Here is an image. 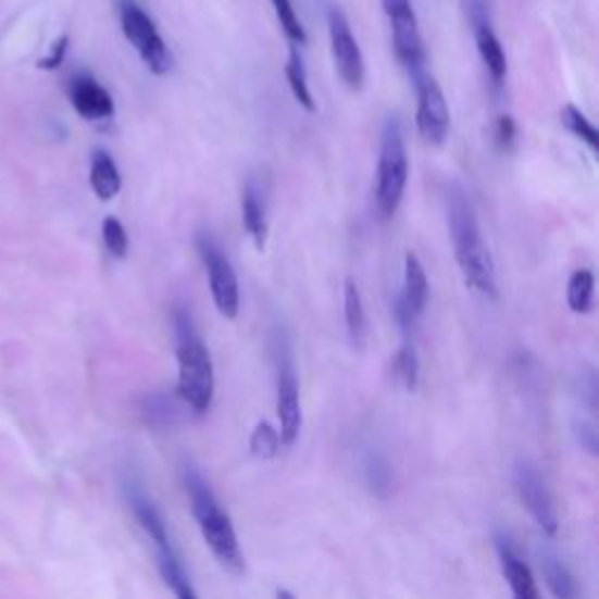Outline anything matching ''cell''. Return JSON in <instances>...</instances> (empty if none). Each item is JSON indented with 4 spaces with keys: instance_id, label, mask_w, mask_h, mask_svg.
I'll return each instance as SVG.
<instances>
[{
    "instance_id": "6da1fadb",
    "label": "cell",
    "mask_w": 599,
    "mask_h": 599,
    "mask_svg": "<svg viewBox=\"0 0 599 599\" xmlns=\"http://www.w3.org/2000/svg\"><path fill=\"white\" fill-rule=\"evenodd\" d=\"M448 225L457 263L464 272L466 284L487 298H497L495 258L481 233L478 213L473 209L471 197L459 186L448 190Z\"/></svg>"
},
{
    "instance_id": "7a4b0ae2",
    "label": "cell",
    "mask_w": 599,
    "mask_h": 599,
    "mask_svg": "<svg viewBox=\"0 0 599 599\" xmlns=\"http://www.w3.org/2000/svg\"><path fill=\"white\" fill-rule=\"evenodd\" d=\"M174 333H176V361H178V384L176 394L183 403L197 414L209 412L216 391V375L207 345L199 337L190 307H174Z\"/></svg>"
},
{
    "instance_id": "3957f363",
    "label": "cell",
    "mask_w": 599,
    "mask_h": 599,
    "mask_svg": "<svg viewBox=\"0 0 599 599\" xmlns=\"http://www.w3.org/2000/svg\"><path fill=\"white\" fill-rule=\"evenodd\" d=\"M183 485H186L188 499L192 515L202 532L209 550L213 558L221 562L223 570L229 574H241L244 572V556L239 548V539L233 520H229L227 511L221 506L219 497L213 495V489L207 485L195 466L183 469Z\"/></svg>"
},
{
    "instance_id": "277c9868",
    "label": "cell",
    "mask_w": 599,
    "mask_h": 599,
    "mask_svg": "<svg viewBox=\"0 0 599 599\" xmlns=\"http://www.w3.org/2000/svg\"><path fill=\"white\" fill-rule=\"evenodd\" d=\"M408 150L405 134L398 117L384 122L382 141H379V160H377V186H375V204L382 219H391L396 209L401 207L405 186H408Z\"/></svg>"
},
{
    "instance_id": "5b68a950",
    "label": "cell",
    "mask_w": 599,
    "mask_h": 599,
    "mask_svg": "<svg viewBox=\"0 0 599 599\" xmlns=\"http://www.w3.org/2000/svg\"><path fill=\"white\" fill-rule=\"evenodd\" d=\"M117 10L122 34H125L138 57L143 59L148 71L155 75H166L172 71V52H169L166 42L158 30V24L152 22L150 14L136 0H120Z\"/></svg>"
},
{
    "instance_id": "8992f818",
    "label": "cell",
    "mask_w": 599,
    "mask_h": 599,
    "mask_svg": "<svg viewBox=\"0 0 599 599\" xmlns=\"http://www.w3.org/2000/svg\"><path fill=\"white\" fill-rule=\"evenodd\" d=\"M195 246H197L199 258H202V263L207 267L211 296H213V302H216V307H219V312L225 319H237V314H239V279H237V272H235L233 263H229L227 255L221 251L219 241L213 239V235L207 233V229L197 233Z\"/></svg>"
},
{
    "instance_id": "52a82bcc",
    "label": "cell",
    "mask_w": 599,
    "mask_h": 599,
    "mask_svg": "<svg viewBox=\"0 0 599 599\" xmlns=\"http://www.w3.org/2000/svg\"><path fill=\"white\" fill-rule=\"evenodd\" d=\"M328 36H330V52L335 59V68L340 73L342 83L361 91L365 85V61L359 48V40L351 34L349 20L340 8H328Z\"/></svg>"
},
{
    "instance_id": "ba28073f",
    "label": "cell",
    "mask_w": 599,
    "mask_h": 599,
    "mask_svg": "<svg viewBox=\"0 0 599 599\" xmlns=\"http://www.w3.org/2000/svg\"><path fill=\"white\" fill-rule=\"evenodd\" d=\"M417 89V129L428 146H442L450 134V109L434 75L426 71L412 80Z\"/></svg>"
},
{
    "instance_id": "9c48e42d",
    "label": "cell",
    "mask_w": 599,
    "mask_h": 599,
    "mask_svg": "<svg viewBox=\"0 0 599 599\" xmlns=\"http://www.w3.org/2000/svg\"><path fill=\"white\" fill-rule=\"evenodd\" d=\"M513 485L522 506L536 520V525L544 529V534L556 536L560 529V517L556 501H552L550 489L546 487L544 478L529 462H517L513 466Z\"/></svg>"
},
{
    "instance_id": "30bf717a",
    "label": "cell",
    "mask_w": 599,
    "mask_h": 599,
    "mask_svg": "<svg viewBox=\"0 0 599 599\" xmlns=\"http://www.w3.org/2000/svg\"><path fill=\"white\" fill-rule=\"evenodd\" d=\"M276 414H279V436L284 445H294L302 428L300 412V384L296 365L290 361L288 349L279 351V371H276Z\"/></svg>"
},
{
    "instance_id": "8fae6325",
    "label": "cell",
    "mask_w": 599,
    "mask_h": 599,
    "mask_svg": "<svg viewBox=\"0 0 599 599\" xmlns=\"http://www.w3.org/2000/svg\"><path fill=\"white\" fill-rule=\"evenodd\" d=\"M428 304V279L420 263V258L412 251L405 253V272H403V290L394 300V316L396 324L401 326L405 335H410L417 326L420 316Z\"/></svg>"
},
{
    "instance_id": "7c38bea8",
    "label": "cell",
    "mask_w": 599,
    "mask_h": 599,
    "mask_svg": "<svg viewBox=\"0 0 599 599\" xmlns=\"http://www.w3.org/2000/svg\"><path fill=\"white\" fill-rule=\"evenodd\" d=\"M469 20L473 26L475 48H478V54L483 59L491 83L499 87L506 78V73H509V61H506L501 40L495 34V26H491L487 0H469Z\"/></svg>"
},
{
    "instance_id": "4fadbf2b",
    "label": "cell",
    "mask_w": 599,
    "mask_h": 599,
    "mask_svg": "<svg viewBox=\"0 0 599 599\" xmlns=\"http://www.w3.org/2000/svg\"><path fill=\"white\" fill-rule=\"evenodd\" d=\"M389 26H391L396 57L410 73V78L414 80L417 75L426 71L424 68L426 50H424V40L420 34V22H417V14H414V8H405L389 14Z\"/></svg>"
},
{
    "instance_id": "5bb4252c",
    "label": "cell",
    "mask_w": 599,
    "mask_h": 599,
    "mask_svg": "<svg viewBox=\"0 0 599 599\" xmlns=\"http://www.w3.org/2000/svg\"><path fill=\"white\" fill-rule=\"evenodd\" d=\"M122 487H125V497H127V503H129L136 522L148 534V539L155 544L158 552L172 550L174 544H172V539H169L166 522H164L162 513L158 511V506L152 503V499L146 495L143 485L136 478H127L125 483H122Z\"/></svg>"
},
{
    "instance_id": "9a60e30c",
    "label": "cell",
    "mask_w": 599,
    "mask_h": 599,
    "mask_svg": "<svg viewBox=\"0 0 599 599\" xmlns=\"http://www.w3.org/2000/svg\"><path fill=\"white\" fill-rule=\"evenodd\" d=\"M68 99L73 103L75 113L89 122L109 120L115 113V101L111 97V91L87 73L75 75V78L71 80Z\"/></svg>"
},
{
    "instance_id": "2e32d148",
    "label": "cell",
    "mask_w": 599,
    "mask_h": 599,
    "mask_svg": "<svg viewBox=\"0 0 599 599\" xmlns=\"http://www.w3.org/2000/svg\"><path fill=\"white\" fill-rule=\"evenodd\" d=\"M495 548H497V556H499L501 572H503L506 581H509V586H511V592L517 599H536V597H539V588H536L534 574L527 566V562L517 556V550H515V546H513V541L509 539V536L497 532L495 534Z\"/></svg>"
},
{
    "instance_id": "e0dca14e",
    "label": "cell",
    "mask_w": 599,
    "mask_h": 599,
    "mask_svg": "<svg viewBox=\"0 0 599 599\" xmlns=\"http://www.w3.org/2000/svg\"><path fill=\"white\" fill-rule=\"evenodd\" d=\"M241 221L244 229L253 239L255 249L263 251L267 241V197L258 178H249L241 195Z\"/></svg>"
},
{
    "instance_id": "ac0fdd59",
    "label": "cell",
    "mask_w": 599,
    "mask_h": 599,
    "mask_svg": "<svg viewBox=\"0 0 599 599\" xmlns=\"http://www.w3.org/2000/svg\"><path fill=\"white\" fill-rule=\"evenodd\" d=\"M89 186L101 202H111L122 188V176L117 172V164L105 150H95V155H91Z\"/></svg>"
},
{
    "instance_id": "d6986e66",
    "label": "cell",
    "mask_w": 599,
    "mask_h": 599,
    "mask_svg": "<svg viewBox=\"0 0 599 599\" xmlns=\"http://www.w3.org/2000/svg\"><path fill=\"white\" fill-rule=\"evenodd\" d=\"M539 562H541V572L550 595H556L560 599H574L578 595V586L570 572V566L558 558L556 550L544 548L539 552Z\"/></svg>"
},
{
    "instance_id": "ffe728a7",
    "label": "cell",
    "mask_w": 599,
    "mask_h": 599,
    "mask_svg": "<svg viewBox=\"0 0 599 599\" xmlns=\"http://www.w3.org/2000/svg\"><path fill=\"white\" fill-rule=\"evenodd\" d=\"M345 324L351 337V345L361 349L367 337V314L361 298V288L354 279L345 282Z\"/></svg>"
},
{
    "instance_id": "44dd1931",
    "label": "cell",
    "mask_w": 599,
    "mask_h": 599,
    "mask_svg": "<svg viewBox=\"0 0 599 599\" xmlns=\"http://www.w3.org/2000/svg\"><path fill=\"white\" fill-rule=\"evenodd\" d=\"M158 566H160V574H162L164 583L169 588H172V592L176 597H180V599H195L197 597L192 583H190V576L186 572V564H183L176 548L158 552Z\"/></svg>"
},
{
    "instance_id": "7402d4cb",
    "label": "cell",
    "mask_w": 599,
    "mask_h": 599,
    "mask_svg": "<svg viewBox=\"0 0 599 599\" xmlns=\"http://www.w3.org/2000/svg\"><path fill=\"white\" fill-rule=\"evenodd\" d=\"M284 73H286L288 87H290V91H294L296 101L302 105V109L307 113H314L316 111V101H314V95H312V89H310V80H307L304 59L300 54L298 45H290V52H288V61H286Z\"/></svg>"
},
{
    "instance_id": "603a6c76",
    "label": "cell",
    "mask_w": 599,
    "mask_h": 599,
    "mask_svg": "<svg viewBox=\"0 0 599 599\" xmlns=\"http://www.w3.org/2000/svg\"><path fill=\"white\" fill-rule=\"evenodd\" d=\"M363 475L375 497L387 499L394 489L391 464L379 452H367L363 459Z\"/></svg>"
},
{
    "instance_id": "cb8c5ba5",
    "label": "cell",
    "mask_w": 599,
    "mask_h": 599,
    "mask_svg": "<svg viewBox=\"0 0 599 599\" xmlns=\"http://www.w3.org/2000/svg\"><path fill=\"white\" fill-rule=\"evenodd\" d=\"M595 294V274L590 270H576L566 284V304L574 314H590Z\"/></svg>"
},
{
    "instance_id": "d4e9b609",
    "label": "cell",
    "mask_w": 599,
    "mask_h": 599,
    "mask_svg": "<svg viewBox=\"0 0 599 599\" xmlns=\"http://www.w3.org/2000/svg\"><path fill=\"white\" fill-rule=\"evenodd\" d=\"M560 117H562V125L570 129L576 138H581L583 143H586L592 152H597L599 148V132L595 129L592 122L583 115L581 109H576L574 103H566L564 109L560 111Z\"/></svg>"
},
{
    "instance_id": "484cf974",
    "label": "cell",
    "mask_w": 599,
    "mask_h": 599,
    "mask_svg": "<svg viewBox=\"0 0 599 599\" xmlns=\"http://www.w3.org/2000/svg\"><path fill=\"white\" fill-rule=\"evenodd\" d=\"M282 436H279V428H274L267 420L258 422L253 434H251V440H249V448H251V454L258 457V459H274L276 454H279L282 450Z\"/></svg>"
},
{
    "instance_id": "4316f807",
    "label": "cell",
    "mask_w": 599,
    "mask_h": 599,
    "mask_svg": "<svg viewBox=\"0 0 599 599\" xmlns=\"http://www.w3.org/2000/svg\"><path fill=\"white\" fill-rule=\"evenodd\" d=\"M272 5H274L276 20H279L286 38L290 42H294V45H298V48H304V45H307V30H304L302 22L298 20V12H296L294 3H290V0H272Z\"/></svg>"
},
{
    "instance_id": "83f0119b",
    "label": "cell",
    "mask_w": 599,
    "mask_h": 599,
    "mask_svg": "<svg viewBox=\"0 0 599 599\" xmlns=\"http://www.w3.org/2000/svg\"><path fill=\"white\" fill-rule=\"evenodd\" d=\"M176 405L172 398H166L162 394H152L143 401V417L148 420V424L158 426V428H166L174 426L176 422Z\"/></svg>"
},
{
    "instance_id": "f1b7e54d",
    "label": "cell",
    "mask_w": 599,
    "mask_h": 599,
    "mask_svg": "<svg viewBox=\"0 0 599 599\" xmlns=\"http://www.w3.org/2000/svg\"><path fill=\"white\" fill-rule=\"evenodd\" d=\"M394 371L396 375L403 379L405 387L412 391L414 387H417V379H420V359H417V349H414L412 342H405L401 349L396 351V359H394Z\"/></svg>"
},
{
    "instance_id": "f546056e",
    "label": "cell",
    "mask_w": 599,
    "mask_h": 599,
    "mask_svg": "<svg viewBox=\"0 0 599 599\" xmlns=\"http://www.w3.org/2000/svg\"><path fill=\"white\" fill-rule=\"evenodd\" d=\"M101 235H103L105 249H109V253L113 258H117V260L127 258V253H129V237H127L125 225L120 223V219L105 216L103 219V227H101Z\"/></svg>"
},
{
    "instance_id": "4dcf8cb0",
    "label": "cell",
    "mask_w": 599,
    "mask_h": 599,
    "mask_svg": "<svg viewBox=\"0 0 599 599\" xmlns=\"http://www.w3.org/2000/svg\"><path fill=\"white\" fill-rule=\"evenodd\" d=\"M66 52H68V36H59L52 45V50L48 57H42L38 61V68L40 71H57L61 64H64V59H66Z\"/></svg>"
},
{
    "instance_id": "1f68e13d",
    "label": "cell",
    "mask_w": 599,
    "mask_h": 599,
    "mask_svg": "<svg viewBox=\"0 0 599 599\" xmlns=\"http://www.w3.org/2000/svg\"><path fill=\"white\" fill-rule=\"evenodd\" d=\"M515 138H517L515 120H513L511 115H501V117L497 120V146H499L501 150H513Z\"/></svg>"
},
{
    "instance_id": "d6a6232c",
    "label": "cell",
    "mask_w": 599,
    "mask_h": 599,
    "mask_svg": "<svg viewBox=\"0 0 599 599\" xmlns=\"http://www.w3.org/2000/svg\"><path fill=\"white\" fill-rule=\"evenodd\" d=\"M576 434H578V442L583 445V448H586L590 454H597V432H595V426L581 424Z\"/></svg>"
},
{
    "instance_id": "836d02e7",
    "label": "cell",
    "mask_w": 599,
    "mask_h": 599,
    "mask_svg": "<svg viewBox=\"0 0 599 599\" xmlns=\"http://www.w3.org/2000/svg\"><path fill=\"white\" fill-rule=\"evenodd\" d=\"M382 8H384V14H394L398 10H405V8H412V0H382Z\"/></svg>"
}]
</instances>
